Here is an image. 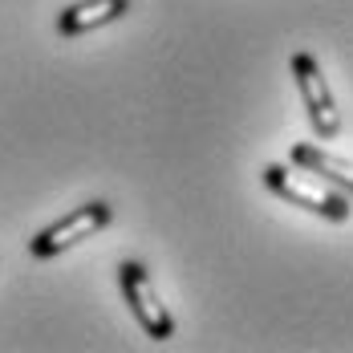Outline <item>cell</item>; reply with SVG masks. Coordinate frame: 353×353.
I'll list each match as a JSON object with an SVG mask.
<instances>
[{
	"mask_svg": "<svg viewBox=\"0 0 353 353\" xmlns=\"http://www.w3.org/2000/svg\"><path fill=\"white\" fill-rule=\"evenodd\" d=\"M264 187L272 191V195H281L284 203H292V208H305V212L321 215V219H333V223H345L353 215L350 208V195L341 191V187H333L329 179L313 175V171H296V163L288 167V163H268L264 167Z\"/></svg>",
	"mask_w": 353,
	"mask_h": 353,
	"instance_id": "6da1fadb",
	"label": "cell"
},
{
	"mask_svg": "<svg viewBox=\"0 0 353 353\" xmlns=\"http://www.w3.org/2000/svg\"><path fill=\"white\" fill-rule=\"evenodd\" d=\"M110 219H114V208H110L106 199H90V203L73 208L70 215H61L57 223L41 228L33 240H29V252H33L37 260H53V256L70 252L73 244H81V240L98 236L102 228H110Z\"/></svg>",
	"mask_w": 353,
	"mask_h": 353,
	"instance_id": "7a4b0ae2",
	"label": "cell"
},
{
	"mask_svg": "<svg viewBox=\"0 0 353 353\" xmlns=\"http://www.w3.org/2000/svg\"><path fill=\"white\" fill-rule=\"evenodd\" d=\"M118 288H122V296H126V305H130V313H134V321L142 325L146 337H154V341H171L175 337V317L163 305L159 288L150 284V272L139 260H122L118 264Z\"/></svg>",
	"mask_w": 353,
	"mask_h": 353,
	"instance_id": "3957f363",
	"label": "cell"
},
{
	"mask_svg": "<svg viewBox=\"0 0 353 353\" xmlns=\"http://www.w3.org/2000/svg\"><path fill=\"white\" fill-rule=\"evenodd\" d=\"M292 77H296V90H301V102H305V114H309V126L317 139H337L341 134V110H337V98L321 73V61L309 53V49H296L292 53Z\"/></svg>",
	"mask_w": 353,
	"mask_h": 353,
	"instance_id": "277c9868",
	"label": "cell"
},
{
	"mask_svg": "<svg viewBox=\"0 0 353 353\" xmlns=\"http://www.w3.org/2000/svg\"><path fill=\"white\" fill-rule=\"evenodd\" d=\"M130 12V0H77L57 12V33L61 37H85L94 29H106Z\"/></svg>",
	"mask_w": 353,
	"mask_h": 353,
	"instance_id": "5b68a950",
	"label": "cell"
},
{
	"mask_svg": "<svg viewBox=\"0 0 353 353\" xmlns=\"http://www.w3.org/2000/svg\"><path fill=\"white\" fill-rule=\"evenodd\" d=\"M292 163L321 179H329L345 195H353V159H345V154H333L329 146H317V142H296L292 146Z\"/></svg>",
	"mask_w": 353,
	"mask_h": 353,
	"instance_id": "8992f818",
	"label": "cell"
}]
</instances>
